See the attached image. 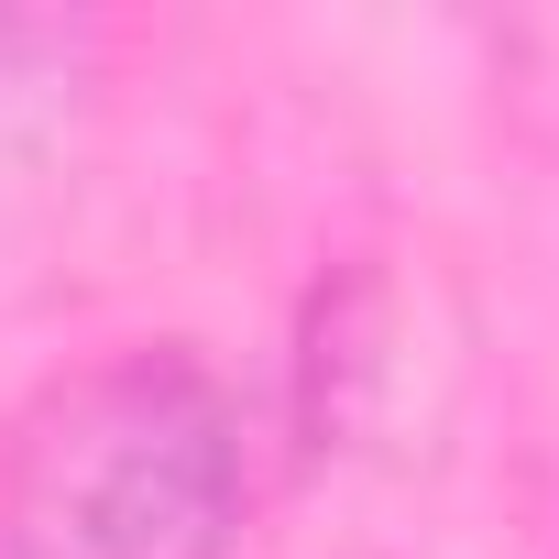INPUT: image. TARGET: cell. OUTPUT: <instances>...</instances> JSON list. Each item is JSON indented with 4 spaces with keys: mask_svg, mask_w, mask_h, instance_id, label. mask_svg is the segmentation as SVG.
<instances>
[{
    "mask_svg": "<svg viewBox=\"0 0 559 559\" xmlns=\"http://www.w3.org/2000/svg\"><path fill=\"white\" fill-rule=\"evenodd\" d=\"M241 417L187 352L56 373L0 461V559H230Z\"/></svg>",
    "mask_w": 559,
    "mask_h": 559,
    "instance_id": "6da1fadb",
    "label": "cell"
}]
</instances>
